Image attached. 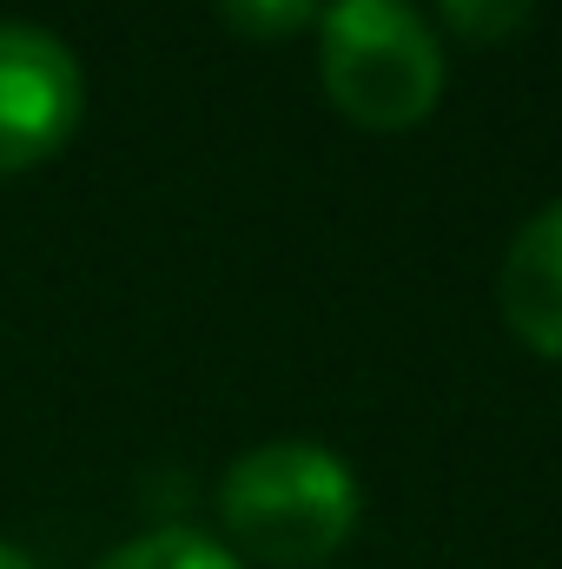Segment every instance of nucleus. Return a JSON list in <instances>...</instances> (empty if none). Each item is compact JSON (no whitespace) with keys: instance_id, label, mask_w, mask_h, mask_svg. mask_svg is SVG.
<instances>
[{"instance_id":"1","label":"nucleus","mask_w":562,"mask_h":569,"mask_svg":"<svg viewBox=\"0 0 562 569\" xmlns=\"http://www.w3.org/2000/svg\"><path fill=\"white\" fill-rule=\"evenodd\" d=\"M219 523L272 569H304L344 550L358 530V477L338 450L284 437L245 450L219 483Z\"/></svg>"},{"instance_id":"2","label":"nucleus","mask_w":562,"mask_h":569,"mask_svg":"<svg viewBox=\"0 0 562 569\" xmlns=\"http://www.w3.org/2000/svg\"><path fill=\"white\" fill-rule=\"evenodd\" d=\"M318 73L324 100L364 133H411L443 100V47L411 0H331Z\"/></svg>"},{"instance_id":"3","label":"nucleus","mask_w":562,"mask_h":569,"mask_svg":"<svg viewBox=\"0 0 562 569\" xmlns=\"http://www.w3.org/2000/svg\"><path fill=\"white\" fill-rule=\"evenodd\" d=\"M87 113V80L73 47L40 27L0 20V179L53 159Z\"/></svg>"},{"instance_id":"4","label":"nucleus","mask_w":562,"mask_h":569,"mask_svg":"<svg viewBox=\"0 0 562 569\" xmlns=\"http://www.w3.org/2000/svg\"><path fill=\"white\" fill-rule=\"evenodd\" d=\"M496 298H503L510 331L530 351L562 358V199L543 206L516 232V246L503 259V279H496Z\"/></svg>"},{"instance_id":"5","label":"nucleus","mask_w":562,"mask_h":569,"mask_svg":"<svg viewBox=\"0 0 562 569\" xmlns=\"http://www.w3.org/2000/svg\"><path fill=\"white\" fill-rule=\"evenodd\" d=\"M93 569H239V557L219 550L205 530L165 523V530H145V537H133V543H120L113 557H100Z\"/></svg>"},{"instance_id":"6","label":"nucleus","mask_w":562,"mask_h":569,"mask_svg":"<svg viewBox=\"0 0 562 569\" xmlns=\"http://www.w3.org/2000/svg\"><path fill=\"white\" fill-rule=\"evenodd\" d=\"M212 7L245 40H291L298 27L318 20V0H212Z\"/></svg>"},{"instance_id":"7","label":"nucleus","mask_w":562,"mask_h":569,"mask_svg":"<svg viewBox=\"0 0 562 569\" xmlns=\"http://www.w3.org/2000/svg\"><path fill=\"white\" fill-rule=\"evenodd\" d=\"M530 7L536 0H436V13H443V27L456 33V40H510L523 20H530Z\"/></svg>"},{"instance_id":"8","label":"nucleus","mask_w":562,"mask_h":569,"mask_svg":"<svg viewBox=\"0 0 562 569\" xmlns=\"http://www.w3.org/2000/svg\"><path fill=\"white\" fill-rule=\"evenodd\" d=\"M0 569H33V563H27V557H20L13 543H0Z\"/></svg>"}]
</instances>
